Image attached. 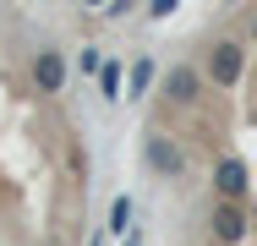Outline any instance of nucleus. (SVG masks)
Instances as JSON below:
<instances>
[{
  "mask_svg": "<svg viewBox=\"0 0 257 246\" xmlns=\"http://www.w3.org/2000/svg\"><path fill=\"white\" fill-rule=\"evenodd\" d=\"M28 77H33V88H39V93H60V88H66V77H71V66H66V55H60V49H39V55L28 60Z\"/></svg>",
  "mask_w": 257,
  "mask_h": 246,
  "instance_id": "20e7f679",
  "label": "nucleus"
},
{
  "mask_svg": "<svg viewBox=\"0 0 257 246\" xmlns=\"http://www.w3.org/2000/svg\"><path fill=\"white\" fill-rule=\"evenodd\" d=\"M241 71H246V44H235V39H219V44L208 49L203 82H213V88H235V82H241Z\"/></svg>",
  "mask_w": 257,
  "mask_h": 246,
  "instance_id": "f257e3e1",
  "label": "nucleus"
},
{
  "mask_svg": "<svg viewBox=\"0 0 257 246\" xmlns=\"http://www.w3.org/2000/svg\"><path fill=\"white\" fill-rule=\"evenodd\" d=\"M132 224V197H115V208H109V230H126Z\"/></svg>",
  "mask_w": 257,
  "mask_h": 246,
  "instance_id": "1a4fd4ad",
  "label": "nucleus"
},
{
  "mask_svg": "<svg viewBox=\"0 0 257 246\" xmlns=\"http://www.w3.org/2000/svg\"><path fill=\"white\" fill-rule=\"evenodd\" d=\"M126 82H132V93H143V88L154 82V60H137V66L126 71Z\"/></svg>",
  "mask_w": 257,
  "mask_h": 246,
  "instance_id": "0eeeda50",
  "label": "nucleus"
},
{
  "mask_svg": "<svg viewBox=\"0 0 257 246\" xmlns=\"http://www.w3.org/2000/svg\"><path fill=\"white\" fill-rule=\"evenodd\" d=\"M99 88L104 98H120V66H99Z\"/></svg>",
  "mask_w": 257,
  "mask_h": 246,
  "instance_id": "6e6552de",
  "label": "nucleus"
},
{
  "mask_svg": "<svg viewBox=\"0 0 257 246\" xmlns=\"http://www.w3.org/2000/svg\"><path fill=\"white\" fill-rule=\"evenodd\" d=\"M197 88H203V71L197 66H175L164 77V98L170 104H197Z\"/></svg>",
  "mask_w": 257,
  "mask_h": 246,
  "instance_id": "423d86ee",
  "label": "nucleus"
},
{
  "mask_svg": "<svg viewBox=\"0 0 257 246\" xmlns=\"http://www.w3.org/2000/svg\"><path fill=\"white\" fill-rule=\"evenodd\" d=\"M148 11H154V17H170V11H175V0H154Z\"/></svg>",
  "mask_w": 257,
  "mask_h": 246,
  "instance_id": "9d476101",
  "label": "nucleus"
},
{
  "mask_svg": "<svg viewBox=\"0 0 257 246\" xmlns=\"http://www.w3.org/2000/svg\"><path fill=\"white\" fill-rule=\"evenodd\" d=\"M143 159H148V170H154L159 181H181V175H186V148L175 143L170 132H148Z\"/></svg>",
  "mask_w": 257,
  "mask_h": 246,
  "instance_id": "f03ea898",
  "label": "nucleus"
},
{
  "mask_svg": "<svg viewBox=\"0 0 257 246\" xmlns=\"http://www.w3.org/2000/svg\"><path fill=\"white\" fill-rule=\"evenodd\" d=\"M88 6H99V0H88Z\"/></svg>",
  "mask_w": 257,
  "mask_h": 246,
  "instance_id": "f8f14e48",
  "label": "nucleus"
},
{
  "mask_svg": "<svg viewBox=\"0 0 257 246\" xmlns=\"http://www.w3.org/2000/svg\"><path fill=\"white\" fill-rule=\"evenodd\" d=\"M208 235H213L219 246H241V241H246V213H241V202L219 197L213 213H208Z\"/></svg>",
  "mask_w": 257,
  "mask_h": 246,
  "instance_id": "7ed1b4c3",
  "label": "nucleus"
},
{
  "mask_svg": "<svg viewBox=\"0 0 257 246\" xmlns=\"http://www.w3.org/2000/svg\"><path fill=\"white\" fill-rule=\"evenodd\" d=\"M213 192L230 197V202H241V197H246V164H241V159H219V164H213Z\"/></svg>",
  "mask_w": 257,
  "mask_h": 246,
  "instance_id": "39448f33",
  "label": "nucleus"
},
{
  "mask_svg": "<svg viewBox=\"0 0 257 246\" xmlns=\"http://www.w3.org/2000/svg\"><path fill=\"white\" fill-rule=\"evenodd\" d=\"M252 44H257V22H252Z\"/></svg>",
  "mask_w": 257,
  "mask_h": 246,
  "instance_id": "9b49d317",
  "label": "nucleus"
}]
</instances>
